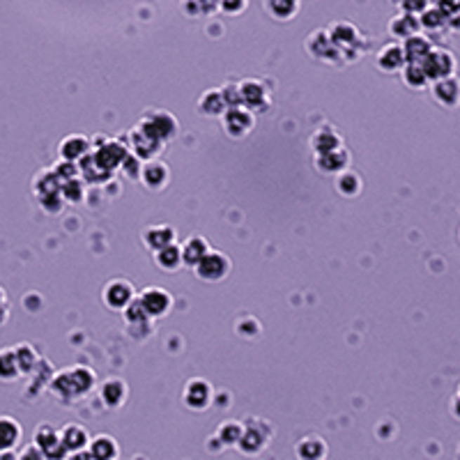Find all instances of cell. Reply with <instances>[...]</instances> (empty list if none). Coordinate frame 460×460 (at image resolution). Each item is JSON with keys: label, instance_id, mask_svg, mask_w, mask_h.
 Listing matches in <instances>:
<instances>
[{"label": "cell", "instance_id": "6da1fadb", "mask_svg": "<svg viewBox=\"0 0 460 460\" xmlns=\"http://www.w3.org/2000/svg\"><path fill=\"white\" fill-rule=\"evenodd\" d=\"M421 67H423L428 81H440V79L454 77L456 58L451 55L447 48H433V51L421 60Z\"/></svg>", "mask_w": 460, "mask_h": 460}, {"label": "cell", "instance_id": "7a4b0ae2", "mask_svg": "<svg viewBox=\"0 0 460 460\" xmlns=\"http://www.w3.org/2000/svg\"><path fill=\"white\" fill-rule=\"evenodd\" d=\"M194 267H196V272L203 281H219V279H223L225 274H228L230 263L223 254H219V251H207V254L200 258Z\"/></svg>", "mask_w": 460, "mask_h": 460}, {"label": "cell", "instance_id": "3957f363", "mask_svg": "<svg viewBox=\"0 0 460 460\" xmlns=\"http://www.w3.org/2000/svg\"><path fill=\"white\" fill-rule=\"evenodd\" d=\"M140 131H145L155 140H169L175 133V120L169 113H155L152 118H145L140 122Z\"/></svg>", "mask_w": 460, "mask_h": 460}, {"label": "cell", "instance_id": "277c9868", "mask_svg": "<svg viewBox=\"0 0 460 460\" xmlns=\"http://www.w3.org/2000/svg\"><path fill=\"white\" fill-rule=\"evenodd\" d=\"M106 304L115 308V311H124L127 304L133 299V288L129 281H111L104 290Z\"/></svg>", "mask_w": 460, "mask_h": 460}, {"label": "cell", "instance_id": "5b68a950", "mask_svg": "<svg viewBox=\"0 0 460 460\" xmlns=\"http://www.w3.org/2000/svg\"><path fill=\"white\" fill-rule=\"evenodd\" d=\"M433 95L442 106H458L460 104V81L456 77H447L433 81Z\"/></svg>", "mask_w": 460, "mask_h": 460}, {"label": "cell", "instance_id": "8992f818", "mask_svg": "<svg viewBox=\"0 0 460 460\" xmlns=\"http://www.w3.org/2000/svg\"><path fill=\"white\" fill-rule=\"evenodd\" d=\"M138 299L147 311V315H164L171 308V295L162 288H147L140 292Z\"/></svg>", "mask_w": 460, "mask_h": 460}, {"label": "cell", "instance_id": "52a82bcc", "mask_svg": "<svg viewBox=\"0 0 460 460\" xmlns=\"http://www.w3.org/2000/svg\"><path fill=\"white\" fill-rule=\"evenodd\" d=\"M254 127V115H251L247 108L242 106H232L228 113H225V131L230 136H244V133Z\"/></svg>", "mask_w": 460, "mask_h": 460}, {"label": "cell", "instance_id": "ba28073f", "mask_svg": "<svg viewBox=\"0 0 460 460\" xmlns=\"http://www.w3.org/2000/svg\"><path fill=\"white\" fill-rule=\"evenodd\" d=\"M184 400H187L189 407L194 409H203L210 405L212 400V389L205 380H191L184 389Z\"/></svg>", "mask_w": 460, "mask_h": 460}, {"label": "cell", "instance_id": "9c48e42d", "mask_svg": "<svg viewBox=\"0 0 460 460\" xmlns=\"http://www.w3.org/2000/svg\"><path fill=\"white\" fill-rule=\"evenodd\" d=\"M242 92V104L251 108H265L267 106V90L261 81H244L239 86Z\"/></svg>", "mask_w": 460, "mask_h": 460}, {"label": "cell", "instance_id": "30bf717a", "mask_svg": "<svg viewBox=\"0 0 460 460\" xmlns=\"http://www.w3.org/2000/svg\"><path fill=\"white\" fill-rule=\"evenodd\" d=\"M378 63H380V70L384 72H398V70H403L405 67V51H403V46H398V44H387L380 51L378 55Z\"/></svg>", "mask_w": 460, "mask_h": 460}, {"label": "cell", "instance_id": "8fae6325", "mask_svg": "<svg viewBox=\"0 0 460 460\" xmlns=\"http://www.w3.org/2000/svg\"><path fill=\"white\" fill-rule=\"evenodd\" d=\"M389 28H391V35H394V37L407 39V37H412V35L419 32L421 23H419V16H416V14L403 12V14H398L394 21H391Z\"/></svg>", "mask_w": 460, "mask_h": 460}, {"label": "cell", "instance_id": "7c38bea8", "mask_svg": "<svg viewBox=\"0 0 460 460\" xmlns=\"http://www.w3.org/2000/svg\"><path fill=\"white\" fill-rule=\"evenodd\" d=\"M403 51H405V60L407 63H421L426 55H428L433 51V44L426 37H421L419 32L412 37H407L405 39V46H403Z\"/></svg>", "mask_w": 460, "mask_h": 460}, {"label": "cell", "instance_id": "4fadbf2b", "mask_svg": "<svg viewBox=\"0 0 460 460\" xmlns=\"http://www.w3.org/2000/svg\"><path fill=\"white\" fill-rule=\"evenodd\" d=\"M19 438H21V426L12 416H0V454L3 451H12Z\"/></svg>", "mask_w": 460, "mask_h": 460}, {"label": "cell", "instance_id": "5bb4252c", "mask_svg": "<svg viewBox=\"0 0 460 460\" xmlns=\"http://www.w3.org/2000/svg\"><path fill=\"white\" fill-rule=\"evenodd\" d=\"M35 445L44 451V456L48 458L51 451H65L63 442H60V435H58L51 426H39L37 433H35Z\"/></svg>", "mask_w": 460, "mask_h": 460}, {"label": "cell", "instance_id": "9a60e30c", "mask_svg": "<svg viewBox=\"0 0 460 460\" xmlns=\"http://www.w3.org/2000/svg\"><path fill=\"white\" fill-rule=\"evenodd\" d=\"M267 438H270V433L256 428V426H249V428L242 431V438L237 445L242 447V451H247V454H256V451H261L265 447Z\"/></svg>", "mask_w": 460, "mask_h": 460}, {"label": "cell", "instance_id": "2e32d148", "mask_svg": "<svg viewBox=\"0 0 460 460\" xmlns=\"http://www.w3.org/2000/svg\"><path fill=\"white\" fill-rule=\"evenodd\" d=\"M173 239L175 232L171 225H150V228H145V244L155 251H159L166 244H173Z\"/></svg>", "mask_w": 460, "mask_h": 460}, {"label": "cell", "instance_id": "e0dca14e", "mask_svg": "<svg viewBox=\"0 0 460 460\" xmlns=\"http://www.w3.org/2000/svg\"><path fill=\"white\" fill-rule=\"evenodd\" d=\"M348 164V152L341 147H334L329 152H322L317 157V169L322 171H329V173H339L343 171V166Z\"/></svg>", "mask_w": 460, "mask_h": 460}, {"label": "cell", "instance_id": "ac0fdd59", "mask_svg": "<svg viewBox=\"0 0 460 460\" xmlns=\"http://www.w3.org/2000/svg\"><path fill=\"white\" fill-rule=\"evenodd\" d=\"M140 178H143L145 187L150 189H162L166 180H169V171H166V166L162 162H150L143 173H140Z\"/></svg>", "mask_w": 460, "mask_h": 460}, {"label": "cell", "instance_id": "d6986e66", "mask_svg": "<svg viewBox=\"0 0 460 460\" xmlns=\"http://www.w3.org/2000/svg\"><path fill=\"white\" fill-rule=\"evenodd\" d=\"M180 249H182V261L187 265H196L200 258L210 251V247H207V242L203 237H189L187 242H184V247H180Z\"/></svg>", "mask_w": 460, "mask_h": 460}, {"label": "cell", "instance_id": "ffe728a7", "mask_svg": "<svg viewBox=\"0 0 460 460\" xmlns=\"http://www.w3.org/2000/svg\"><path fill=\"white\" fill-rule=\"evenodd\" d=\"M60 442H63V447L65 451H79L86 447V442H88V435L83 428H79V426H65L63 433H60Z\"/></svg>", "mask_w": 460, "mask_h": 460}, {"label": "cell", "instance_id": "44dd1931", "mask_svg": "<svg viewBox=\"0 0 460 460\" xmlns=\"http://www.w3.org/2000/svg\"><path fill=\"white\" fill-rule=\"evenodd\" d=\"M124 396H127V387H124L122 380H108L102 387V398L108 407H118L120 403H124Z\"/></svg>", "mask_w": 460, "mask_h": 460}, {"label": "cell", "instance_id": "7402d4cb", "mask_svg": "<svg viewBox=\"0 0 460 460\" xmlns=\"http://www.w3.org/2000/svg\"><path fill=\"white\" fill-rule=\"evenodd\" d=\"M198 106H200V111L207 113V115H219L228 104H225L223 90H210V92H205V95L200 97Z\"/></svg>", "mask_w": 460, "mask_h": 460}, {"label": "cell", "instance_id": "603a6c76", "mask_svg": "<svg viewBox=\"0 0 460 460\" xmlns=\"http://www.w3.org/2000/svg\"><path fill=\"white\" fill-rule=\"evenodd\" d=\"M21 373L19 362H16V353L10 348L0 350V380H14Z\"/></svg>", "mask_w": 460, "mask_h": 460}, {"label": "cell", "instance_id": "cb8c5ba5", "mask_svg": "<svg viewBox=\"0 0 460 460\" xmlns=\"http://www.w3.org/2000/svg\"><path fill=\"white\" fill-rule=\"evenodd\" d=\"M88 147V140L83 136H67L63 143H60V157L67 159V162H74L79 159Z\"/></svg>", "mask_w": 460, "mask_h": 460}, {"label": "cell", "instance_id": "d4e9b609", "mask_svg": "<svg viewBox=\"0 0 460 460\" xmlns=\"http://www.w3.org/2000/svg\"><path fill=\"white\" fill-rule=\"evenodd\" d=\"M329 37L336 48H346L357 39V30L355 26H350V23H336V26L329 30Z\"/></svg>", "mask_w": 460, "mask_h": 460}, {"label": "cell", "instance_id": "484cf974", "mask_svg": "<svg viewBox=\"0 0 460 460\" xmlns=\"http://www.w3.org/2000/svg\"><path fill=\"white\" fill-rule=\"evenodd\" d=\"M299 458H322L327 456V445L320 438H306L297 445Z\"/></svg>", "mask_w": 460, "mask_h": 460}, {"label": "cell", "instance_id": "4316f807", "mask_svg": "<svg viewBox=\"0 0 460 460\" xmlns=\"http://www.w3.org/2000/svg\"><path fill=\"white\" fill-rule=\"evenodd\" d=\"M157 263L164 267V270H175L182 263V249L175 244H166L157 251Z\"/></svg>", "mask_w": 460, "mask_h": 460}, {"label": "cell", "instance_id": "83f0119b", "mask_svg": "<svg viewBox=\"0 0 460 460\" xmlns=\"http://www.w3.org/2000/svg\"><path fill=\"white\" fill-rule=\"evenodd\" d=\"M403 79L409 88H423L428 83V77H426L421 63H405L403 67Z\"/></svg>", "mask_w": 460, "mask_h": 460}, {"label": "cell", "instance_id": "f1b7e54d", "mask_svg": "<svg viewBox=\"0 0 460 460\" xmlns=\"http://www.w3.org/2000/svg\"><path fill=\"white\" fill-rule=\"evenodd\" d=\"M419 23H421V28H426V30H440V28L447 26V16L442 14L438 7H431L428 5L419 14Z\"/></svg>", "mask_w": 460, "mask_h": 460}, {"label": "cell", "instance_id": "f546056e", "mask_svg": "<svg viewBox=\"0 0 460 460\" xmlns=\"http://www.w3.org/2000/svg\"><path fill=\"white\" fill-rule=\"evenodd\" d=\"M90 456L92 458H115L118 456V445L113 442V438L104 435V438H97L95 442H92Z\"/></svg>", "mask_w": 460, "mask_h": 460}, {"label": "cell", "instance_id": "4dcf8cb0", "mask_svg": "<svg viewBox=\"0 0 460 460\" xmlns=\"http://www.w3.org/2000/svg\"><path fill=\"white\" fill-rule=\"evenodd\" d=\"M242 426L237 421H223L216 431V438H219L223 445H237L239 438H242Z\"/></svg>", "mask_w": 460, "mask_h": 460}, {"label": "cell", "instance_id": "1f68e13d", "mask_svg": "<svg viewBox=\"0 0 460 460\" xmlns=\"http://www.w3.org/2000/svg\"><path fill=\"white\" fill-rule=\"evenodd\" d=\"M334 147H339V136H336V133L317 131L315 136H313V150H315L317 155L329 152V150H334Z\"/></svg>", "mask_w": 460, "mask_h": 460}, {"label": "cell", "instance_id": "d6a6232c", "mask_svg": "<svg viewBox=\"0 0 460 460\" xmlns=\"http://www.w3.org/2000/svg\"><path fill=\"white\" fill-rule=\"evenodd\" d=\"M267 7L279 19H288L297 10V0H267Z\"/></svg>", "mask_w": 460, "mask_h": 460}, {"label": "cell", "instance_id": "836d02e7", "mask_svg": "<svg viewBox=\"0 0 460 460\" xmlns=\"http://www.w3.org/2000/svg\"><path fill=\"white\" fill-rule=\"evenodd\" d=\"M359 187H362V182H359V178L355 173H343L341 178H339V189L343 191L346 196H355Z\"/></svg>", "mask_w": 460, "mask_h": 460}, {"label": "cell", "instance_id": "e575fe53", "mask_svg": "<svg viewBox=\"0 0 460 460\" xmlns=\"http://www.w3.org/2000/svg\"><path fill=\"white\" fill-rule=\"evenodd\" d=\"M16 353V362H19V368L21 371H30L32 364H35V350H32L30 346H19L14 350Z\"/></svg>", "mask_w": 460, "mask_h": 460}, {"label": "cell", "instance_id": "d590c367", "mask_svg": "<svg viewBox=\"0 0 460 460\" xmlns=\"http://www.w3.org/2000/svg\"><path fill=\"white\" fill-rule=\"evenodd\" d=\"M438 10L442 12L449 19V16H456L460 14V0H438Z\"/></svg>", "mask_w": 460, "mask_h": 460}, {"label": "cell", "instance_id": "8d00e7d4", "mask_svg": "<svg viewBox=\"0 0 460 460\" xmlns=\"http://www.w3.org/2000/svg\"><path fill=\"white\" fill-rule=\"evenodd\" d=\"M400 5H403V12H409V14H421L426 7L431 5V0H400Z\"/></svg>", "mask_w": 460, "mask_h": 460}, {"label": "cell", "instance_id": "74e56055", "mask_svg": "<svg viewBox=\"0 0 460 460\" xmlns=\"http://www.w3.org/2000/svg\"><path fill=\"white\" fill-rule=\"evenodd\" d=\"M219 5L225 12H239L247 5V0H219Z\"/></svg>", "mask_w": 460, "mask_h": 460}, {"label": "cell", "instance_id": "f35d334b", "mask_svg": "<svg viewBox=\"0 0 460 460\" xmlns=\"http://www.w3.org/2000/svg\"><path fill=\"white\" fill-rule=\"evenodd\" d=\"M196 3H198V7H200L203 12H212L214 7L219 5V0H196Z\"/></svg>", "mask_w": 460, "mask_h": 460}, {"label": "cell", "instance_id": "ab89813d", "mask_svg": "<svg viewBox=\"0 0 460 460\" xmlns=\"http://www.w3.org/2000/svg\"><path fill=\"white\" fill-rule=\"evenodd\" d=\"M447 26H451V30H460V14L449 16V19H447Z\"/></svg>", "mask_w": 460, "mask_h": 460}, {"label": "cell", "instance_id": "60d3db41", "mask_svg": "<svg viewBox=\"0 0 460 460\" xmlns=\"http://www.w3.org/2000/svg\"><path fill=\"white\" fill-rule=\"evenodd\" d=\"M451 409H454V414H456L458 419H460V394L454 398V405H451Z\"/></svg>", "mask_w": 460, "mask_h": 460}, {"label": "cell", "instance_id": "b9f144b4", "mask_svg": "<svg viewBox=\"0 0 460 460\" xmlns=\"http://www.w3.org/2000/svg\"><path fill=\"white\" fill-rule=\"evenodd\" d=\"M3 304H5V292L0 290V306H3Z\"/></svg>", "mask_w": 460, "mask_h": 460}, {"label": "cell", "instance_id": "7bdbcfd3", "mask_svg": "<svg viewBox=\"0 0 460 460\" xmlns=\"http://www.w3.org/2000/svg\"><path fill=\"white\" fill-rule=\"evenodd\" d=\"M458 394H460V389H458Z\"/></svg>", "mask_w": 460, "mask_h": 460}]
</instances>
